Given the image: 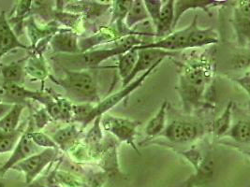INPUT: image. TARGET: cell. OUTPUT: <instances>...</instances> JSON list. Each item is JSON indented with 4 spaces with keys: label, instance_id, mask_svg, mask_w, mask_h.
<instances>
[{
    "label": "cell",
    "instance_id": "obj_37",
    "mask_svg": "<svg viewBox=\"0 0 250 187\" xmlns=\"http://www.w3.org/2000/svg\"><path fill=\"white\" fill-rule=\"evenodd\" d=\"M5 134H6L5 132H3L2 130H0V140H1V139H2V138L5 136Z\"/></svg>",
    "mask_w": 250,
    "mask_h": 187
},
{
    "label": "cell",
    "instance_id": "obj_8",
    "mask_svg": "<svg viewBox=\"0 0 250 187\" xmlns=\"http://www.w3.org/2000/svg\"><path fill=\"white\" fill-rule=\"evenodd\" d=\"M202 126L185 121H173L168 125L162 136L174 143H186L197 140L203 133Z\"/></svg>",
    "mask_w": 250,
    "mask_h": 187
},
{
    "label": "cell",
    "instance_id": "obj_31",
    "mask_svg": "<svg viewBox=\"0 0 250 187\" xmlns=\"http://www.w3.org/2000/svg\"><path fill=\"white\" fill-rule=\"evenodd\" d=\"M101 119L102 116L97 117L93 122V127L91 129L88 131L85 141L88 145H97L98 143L101 142L103 140V132H102V128H101Z\"/></svg>",
    "mask_w": 250,
    "mask_h": 187
},
{
    "label": "cell",
    "instance_id": "obj_27",
    "mask_svg": "<svg viewBox=\"0 0 250 187\" xmlns=\"http://www.w3.org/2000/svg\"><path fill=\"white\" fill-rule=\"evenodd\" d=\"M96 104L80 103L72 104V121L78 122L84 129L88 124L94 121L93 112Z\"/></svg>",
    "mask_w": 250,
    "mask_h": 187
},
{
    "label": "cell",
    "instance_id": "obj_25",
    "mask_svg": "<svg viewBox=\"0 0 250 187\" xmlns=\"http://www.w3.org/2000/svg\"><path fill=\"white\" fill-rule=\"evenodd\" d=\"M24 105L22 104L12 105L10 111L0 119V130L5 133H11L18 129Z\"/></svg>",
    "mask_w": 250,
    "mask_h": 187
},
{
    "label": "cell",
    "instance_id": "obj_9",
    "mask_svg": "<svg viewBox=\"0 0 250 187\" xmlns=\"http://www.w3.org/2000/svg\"><path fill=\"white\" fill-rule=\"evenodd\" d=\"M191 31V24L187 26L182 30L171 32L170 35L160 38L157 41H152L147 44L140 45V46L132 48L133 50H142V49H157L162 50L165 52H176L180 50H187V42L188 37Z\"/></svg>",
    "mask_w": 250,
    "mask_h": 187
},
{
    "label": "cell",
    "instance_id": "obj_20",
    "mask_svg": "<svg viewBox=\"0 0 250 187\" xmlns=\"http://www.w3.org/2000/svg\"><path fill=\"white\" fill-rule=\"evenodd\" d=\"M25 59L14 61L8 65L2 66L0 73L3 78V82L22 85L24 82V63Z\"/></svg>",
    "mask_w": 250,
    "mask_h": 187
},
{
    "label": "cell",
    "instance_id": "obj_21",
    "mask_svg": "<svg viewBox=\"0 0 250 187\" xmlns=\"http://www.w3.org/2000/svg\"><path fill=\"white\" fill-rule=\"evenodd\" d=\"M24 73L25 75H28L29 77L37 81H43L50 75L42 56L37 55L34 53L31 54V56L28 57L26 63L24 64Z\"/></svg>",
    "mask_w": 250,
    "mask_h": 187
},
{
    "label": "cell",
    "instance_id": "obj_29",
    "mask_svg": "<svg viewBox=\"0 0 250 187\" xmlns=\"http://www.w3.org/2000/svg\"><path fill=\"white\" fill-rule=\"evenodd\" d=\"M225 136L231 138L232 140L237 141L239 143H250V122L248 120L239 121L232 127H230V129Z\"/></svg>",
    "mask_w": 250,
    "mask_h": 187
},
{
    "label": "cell",
    "instance_id": "obj_11",
    "mask_svg": "<svg viewBox=\"0 0 250 187\" xmlns=\"http://www.w3.org/2000/svg\"><path fill=\"white\" fill-rule=\"evenodd\" d=\"M232 23L236 32L239 45L247 46L250 41V1L237 2L233 12Z\"/></svg>",
    "mask_w": 250,
    "mask_h": 187
},
{
    "label": "cell",
    "instance_id": "obj_13",
    "mask_svg": "<svg viewBox=\"0 0 250 187\" xmlns=\"http://www.w3.org/2000/svg\"><path fill=\"white\" fill-rule=\"evenodd\" d=\"M50 44L56 53L65 55H76L80 53L78 34L68 29H59L52 37Z\"/></svg>",
    "mask_w": 250,
    "mask_h": 187
},
{
    "label": "cell",
    "instance_id": "obj_12",
    "mask_svg": "<svg viewBox=\"0 0 250 187\" xmlns=\"http://www.w3.org/2000/svg\"><path fill=\"white\" fill-rule=\"evenodd\" d=\"M19 48L30 50V47L24 45L18 39V37L9 23L6 13L0 12V60L6 54Z\"/></svg>",
    "mask_w": 250,
    "mask_h": 187
},
{
    "label": "cell",
    "instance_id": "obj_3",
    "mask_svg": "<svg viewBox=\"0 0 250 187\" xmlns=\"http://www.w3.org/2000/svg\"><path fill=\"white\" fill-rule=\"evenodd\" d=\"M52 99L50 94L31 91L24 88L23 85L0 82V103L14 105L22 104L26 105L29 100L39 101L45 106Z\"/></svg>",
    "mask_w": 250,
    "mask_h": 187
},
{
    "label": "cell",
    "instance_id": "obj_26",
    "mask_svg": "<svg viewBox=\"0 0 250 187\" xmlns=\"http://www.w3.org/2000/svg\"><path fill=\"white\" fill-rule=\"evenodd\" d=\"M117 57H118V65H117L118 74L122 79V81H125L135 67L137 59H138V52L131 49L125 54L118 56Z\"/></svg>",
    "mask_w": 250,
    "mask_h": 187
},
{
    "label": "cell",
    "instance_id": "obj_16",
    "mask_svg": "<svg viewBox=\"0 0 250 187\" xmlns=\"http://www.w3.org/2000/svg\"><path fill=\"white\" fill-rule=\"evenodd\" d=\"M163 3L159 18L153 24L155 26V37H159V39L171 34L174 16V1L169 0Z\"/></svg>",
    "mask_w": 250,
    "mask_h": 187
},
{
    "label": "cell",
    "instance_id": "obj_10",
    "mask_svg": "<svg viewBox=\"0 0 250 187\" xmlns=\"http://www.w3.org/2000/svg\"><path fill=\"white\" fill-rule=\"evenodd\" d=\"M136 51V50H135ZM138 59H137L135 67L129 76L123 81V86L129 84L137 77V75L141 72H146L151 69L158 61L163 60L167 56H172L173 53L165 52L162 50L157 49H142L137 50Z\"/></svg>",
    "mask_w": 250,
    "mask_h": 187
},
{
    "label": "cell",
    "instance_id": "obj_7",
    "mask_svg": "<svg viewBox=\"0 0 250 187\" xmlns=\"http://www.w3.org/2000/svg\"><path fill=\"white\" fill-rule=\"evenodd\" d=\"M33 127H34L33 121L32 119H30L25 131L23 132V135L20 137L17 144L15 145L11 157L0 168L1 175H4L8 170L12 169L16 164L30 157L33 154L41 152L40 147H38L30 138V131L34 129Z\"/></svg>",
    "mask_w": 250,
    "mask_h": 187
},
{
    "label": "cell",
    "instance_id": "obj_23",
    "mask_svg": "<svg viewBox=\"0 0 250 187\" xmlns=\"http://www.w3.org/2000/svg\"><path fill=\"white\" fill-rule=\"evenodd\" d=\"M149 15L145 7L144 1L135 0L132 1V4L129 8L125 19V25L130 31L138 24L149 21Z\"/></svg>",
    "mask_w": 250,
    "mask_h": 187
},
{
    "label": "cell",
    "instance_id": "obj_33",
    "mask_svg": "<svg viewBox=\"0 0 250 187\" xmlns=\"http://www.w3.org/2000/svg\"><path fill=\"white\" fill-rule=\"evenodd\" d=\"M32 121L35 126L39 129H43L46 125L50 122L51 117L49 116L48 112H46L45 109H42L38 112H36L32 115Z\"/></svg>",
    "mask_w": 250,
    "mask_h": 187
},
{
    "label": "cell",
    "instance_id": "obj_35",
    "mask_svg": "<svg viewBox=\"0 0 250 187\" xmlns=\"http://www.w3.org/2000/svg\"><path fill=\"white\" fill-rule=\"evenodd\" d=\"M232 79L234 82H237L243 89H245L248 95L250 94V71L249 70L246 72L245 75H243V77L232 78Z\"/></svg>",
    "mask_w": 250,
    "mask_h": 187
},
{
    "label": "cell",
    "instance_id": "obj_5",
    "mask_svg": "<svg viewBox=\"0 0 250 187\" xmlns=\"http://www.w3.org/2000/svg\"><path fill=\"white\" fill-rule=\"evenodd\" d=\"M57 153L58 149H44L43 151L33 154L30 157L16 164L12 169L23 172L25 183L30 185L46 167L57 158Z\"/></svg>",
    "mask_w": 250,
    "mask_h": 187
},
{
    "label": "cell",
    "instance_id": "obj_24",
    "mask_svg": "<svg viewBox=\"0 0 250 187\" xmlns=\"http://www.w3.org/2000/svg\"><path fill=\"white\" fill-rule=\"evenodd\" d=\"M32 8V1H19L12 11V16L8 18L9 23L11 26L15 27L14 33L16 36L20 35L21 30L23 29V20L27 17L28 13Z\"/></svg>",
    "mask_w": 250,
    "mask_h": 187
},
{
    "label": "cell",
    "instance_id": "obj_22",
    "mask_svg": "<svg viewBox=\"0 0 250 187\" xmlns=\"http://www.w3.org/2000/svg\"><path fill=\"white\" fill-rule=\"evenodd\" d=\"M167 109H168V101L164 100L161 106L159 107L158 112L155 116L152 117L145 129L146 134L149 138L157 137L162 134L166 128V116H167Z\"/></svg>",
    "mask_w": 250,
    "mask_h": 187
},
{
    "label": "cell",
    "instance_id": "obj_36",
    "mask_svg": "<svg viewBox=\"0 0 250 187\" xmlns=\"http://www.w3.org/2000/svg\"><path fill=\"white\" fill-rule=\"evenodd\" d=\"M12 105L9 104H4V103H0V119L4 116L12 108Z\"/></svg>",
    "mask_w": 250,
    "mask_h": 187
},
{
    "label": "cell",
    "instance_id": "obj_30",
    "mask_svg": "<svg viewBox=\"0 0 250 187\" xmlns=\"http://www.w3.org/2000/svg\"><path fill=\"white\" fill-rule=\"evenodd\" d=\"M30 138L33 140L35 144L40 148L44 149H58L56 142L53 140L52 138L47 136L42 131H30Z\"/></svg>",
    "mask_w": 250,
    "mask_h": 187
},
{
    "label": "cell",
    "instance_id": "obj_18",
    "mask_svg": "<svg viewBox=\"0 0 250 187\" xmlns=\"http://www.w3.org/2000/svg\"><path fill=\"white\" fill-rule=\"evenodd\" d=\"M122 37V36L119 34V32L117 31V29L114 31L112 29H108V28H104L103 30H101V32L91 36L89 37H86L84 39H82L79 41L80 53H83L86 51L91 50L92 48L98 46V45H102L103 43H107V42H115L116 40L120 39Z\"/></svg>",
    "mask_w": 250,
    "mask_h": 187
},
{
    "label": "cell",
    "instance_id": "obj_15",
    "mask_svg": "<svg viewBox=\"0 0 250 187\" xmlns=\"http://www.w3.org/2000/svg\"><path fill=\"white\" fill-rule=\"evenodd\" d=\"M227 1H216V0H196V1H174V16H173V23L172 29L176 26L185 12L189 10L202 9L209 13V9L219 6L227 5Z\"/></svg>",
    "mask_w": 250,
    "mask_h": 187
},
{
    "label": "cell",
    "instance_id": "obj_6",
    "mask_svg": "<svg viewBox=\"0 0 250 187\" xmlns=\"http://www.w3.org/2000/svg\"><path fill=\"white\" fill-rule=\"evenodd\" d=\"M162 61L163 60L158 61L151 69H149L147 71L144 72L140 77L137 78L135 81H132L129 84L125 85L122 90L118 91L117 93H114L111 94V95H109V96H107L105 99H103L101 102L96 104L94 112H93V119L95 120L97 117L103 116V114L107 113L111 109H113L114 106L119 104L123 99H125L130 94L134 92L136 89H138L143 84V82L147 79L148 76L152 72L155 71V70L162 63Z\"/></svg>",
    "mask_w": 250,
    "mask_h": 187
},
{
    "label": "cell",
    "instance_id": "obj_1",
    "mask_svg": "<svg viewBox=\"0 0 250 187\" xmlns=\"http://www.w3.org/2000/svg\"><path fill=\"white\" fill-rule=\"evenodd\" d=\"M64 70V76L56 78L49 75L52 82L60 85L70 96L81 103L98 104L101 98L95 78L87 70Z\"/></svg>",
    "mask_w": 250,
    "mask_h": 187
},
{
    "label": "cell",
    "instance_id": "obj_4",
    "mask_svg": "<svg viewBox=\"0 0 250 187\" xmlns=\"http://www.w3.org/2000/svg\"><path fill=\"white\" fill-rule=\"evenodd\" d=\"M101 124L103 125L105 131L113 134L117 140L127 143L139 152L135 140L137 128L141 126V122L105 113L102 116Z\"/></svg>",
    "mask_w": 250,
    "mask_h": 187
},
{
    "label": "cell",
    "instance_id": "obj_14",
    "mask_svg": "<svg viewBox=\"0 0 250 187\" xmlns=\"http://www.w3.org/2000/svg\"><path fill=\"white\" fill-rule=\"evenodd\" d=\"M198 15H195L193 22L191 23V31L188 37L187 48H201V47L216 44L219 41L218 33L213 28H200L197 23Z\"/></svg>",
    "mask_w": 250,
    "mask_h": 187
},
{
    "label": "cell",
    "instance_id": "obj_32",
    "mask_svg": "<svg viewBox=\"0 0 250 187\" xmlns=\"http://www.w3.org/2000/svg\"><path fill=\"white\" fill-rule=\"evenodd\" d=\"M144 4H145V7L147 11L149 18L152 20V23L154 24L159 18V12H160L161 7L163 5V1H160V0H146V1H144Z\"/></svg>",
    "mask_w": 250,
    "mask_h": 187
},
{
    "label": "cell",
    "instance_id": "obj_34",
    "mask_svg": "<svg viewBox=\"0 0 250 187\" xmlns=\"http://www.w3.org/2000/svg\"><path fill=\"white\" fill-rule=\"evenodd\" d=\"M249 64H250L249 55L236 56L231 62V65L237 69H244L246 67H249Z\"/></svg>",
    "mask_w": 250,
    "mask_h": 187
},
{
    "label": "cell",
    "instance_id": "obj_38",
    "mask_svg": "<svg viewBox=\"0 0 250 187\" xmlns=\"http://www.w3.org/2000/svg\"><path fill=\"white\" fill-rule=\"evenodd\" d=\"M0 187H5V185L2 184V183H0Z\"/></svg>",
    "mask_w": 250,
    "mask_h": 187
},
{
    "label": "cell",
    "instance_id": "obj_2",
    "mask_svg": "<svg viewBox=\"0 0 250 187\" xmlns=\"http://www.w3.org/2000/svg\"><path fill=\"white\" fill-rule=\"evenodd\" d=\"M209 72L207 67L198 64L188 67L183 71L178 90L186 111L191 110L201 101L209 79Z\"/></svg>",
    "mask_w": 250,
    "mask_h": 187
},
{
    "label": "cell",
    "instance_id": "obj_28",
    "mask_svg": "<svg viewBox=\"0 0 250 187\" xmlns=\"http://www.w3.org/2000/svg\"><path fill=\"white\" fill-rule=\"evenodd\" d=\"M231 108L232 101L230 100L227 107L225 108L222 114L216 119L213 124V133L215 138H220L225 136L230 129V120H231Z\"/></svg>",
    "mask_w": 250,
    "mask_h": 187
},
{
    "label": "cell",
    "instance_id": "obj_19",
    "mask_svg": "<svg viewBox=\"0 0 250 187\" xmlns=\"http://www.w3.org/2000/svg\"><path fill=\"white\" fill-rule=\"evenodd\" d=\"M81 131L75 125H69L64 129H59L52 136L58 148L62 151H69L76 146Z\"/></svg>",
    "mask_w": 250,
    "mask_h": 187
},
{
    "label": "cell",
    "instance_id": "obj_17",
    "mask_svg": "<svg viewBox=\"0 0 250 187\" xmlns=\"http://www.w3.org/2000/svg\"><path fill=\"white\" fill-rule=\"evenodd\" d=\"M23 24L26 29L29 40L31 41L30 49H33L41 40L46 37H53L59 30L58 24L56 22L49 23L45 26L41 27L37 24L34 17L32 16L28 17L27 20L23 22Z\"/></svg>",
    "mask_w": 250,
    "mask_h": 187
}]
</instances>
